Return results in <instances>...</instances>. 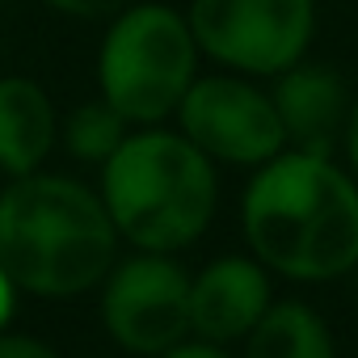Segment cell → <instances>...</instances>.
I'll return each instance as SVG.
<instances>
[{
  "label": "cell",
  "mask_w": 358,
  "mask_h": 358,
  "mask_svg": "<svg viewBox=\"0 0 358 358\" xmlns=\"http://www.w3.org/2000/svg\"><path fill=\"white\" fill-rule=\"evenodd\" d=\"M241 228L266 270L295 282L341 278L358 266V177L333 156L287 148L257 164Z\"/></svg>",
  "instance_id": "6da1fadb"
},
{
  "label": "cell",
  "mask_w": 358,
  "mask_h": 358,
  "mask_svg": "<svg viewBox=\"0 0 358 358\" xmlns=\"http://www.w3.org/2000/svg\"><path fill=\"white\" fill-rule=\"evenodd\" d=\"M118 228L97 190L59 173L9 177L0 190V266L17 291L68 299L114 270Z\"/></svg>",
  "instance_id": "7a4b0ae2"
},
{
  "label": "cell",
  "mask_w": 358,
  "mask_h": 358,
  "mask_svg": "<svg viewBox=\"0 0 358 358\" xmlns=\"http://www.w3.org/2000/svg\"><path fill=\"white\" fill-rule=\"evenodd\" d=\"M101 203L122 241L143 253L194 245L220 207L215 160L182 131L139 127L101 164Z\"/></svg>",
  "instance_id": "3957f363"
},
{
  "label": "cell",
  "mask_w": 358,
  "mask_h": 358,
  "mask_svg": "<svg viewBox=\"0 0 358 358\" xmlns=\"http://www.w3.org/2000/svg\"><path fill=\"white\" fill-rule=\"evenodd\" d=\"M199 43L190 17L160 0H131L110 17L97 51L101 97L131 127H160L199 80Z\"/></svg>",
  "instance_id": "277c9868"
},
{
  "label": "cell",
  "mask_w": 358,
  "mask_h": 358,
  "mask_svg": "<svg viewBox=\"0 0 358 358\" xmlns=\"http://www.w3.org/2000/svg\"><path fill=\"white\" fill-rule=\"evenodd\" d=\"M186 17L207 59L253 80L295 68L316 38V0H190Z\"/></svg>",
  "instance_id": "5b68a950"
},
{
  "label": "cell",
  "mask_w": 358,
  "mask_h": 358,
  "mask_svg": "<svg viewBox=\"0 0 358 358\" xmlns=\"http://www.w3.org/2000/svg\"><path fill=\"white\" fill-rule=\"evenodd\" d=\"M173 118L177 131L194 148H203L215 164L257 169L278 152H287V131L274 97L257 89L253 76L241 72L194 80Z\"/></svg>",
  "instance_id": "8992f818"
},
{
  "label": "cell",
  "mask_w": 358,
  "mask_h": 358,
  "mask_svg": "<svg viewBox=\"0 0 358 358\" xmlns=\"http://www.w3.org/2000/svg\"><path fill=\"white\" fill-rule=\"evenodd\" d=\"M101 320L131 354H169L190 333V278L169 253H135L106 274Z\"/></svg>",
  "instance_id": "52a82bcc"
},
{
  "label": "cell",
  "mask_w": 358,
  "mask_h": 358,
  "mask_svg": "<svg viewBox=\"0 0 358 358\" xmlns=\"http://www.w3.org/2000/svg\"><path fill=\"white\" fill-rule=\"evenodd\" d=\"M266 312L270 278L257 257H215L190 282V329L203 341H241L257 329Z\"/></svg>",
  "instance_id": "ba28073f"
},
{
  "label": "cell",
  "mask_w": 358,
  "mask_h": 358,
  "mask_svg": "<svg viewBox=\"0 0 358 358\" xmlns=\"http://www.w3.org/2000/svg\"><path fill=\"white\" fill-rule=\"evenodd\" d=\"M270 97L278 106L287 148L333 156V148L345 135V118H350V93L333 68L299 59L295 68L274 76Z\"/></svg>",
  "instance_id": "9c48e42d"
},
{
  "label": "cell",
  "mask_w": 358,
  "mask_h": 358,
  "mask_svg": "<svg viewBox=\"0 0 358 358\" xmlns=\"http://www.w3.org/2000/svg\"><path fill=\"white\" fill-rule=\"evenodd\" d=\"M59 139V114L30 76H0V173H38Z\"/></svg>",
  "instance_id": "30bf717a"
},
{
  "label": "cell",
  "mask_w": 358,
  "mask_h": 358,
  "mask_svg": "<svg viewBox=\"0 0 358 358\" xmlns=\"http://www.w3.org/2000/svg\"><path fill=\"white\" fill-rule=\"evenodd\" d=\"M245 358H337L329 324L308 303H270L245 337Z\"/></svg>",
  "instance_id": "8fae6325"
},
{
  "label": "cell",
  "mask_w": 358,
  "mask_h": 358,
  "mask_svg": "<svg viewBox=\"0 0 358 358\" xmlns=\"http://www.w3.org/2000/svg\"><path fill=\"white\" fill-rule=\"evenodd\" d=\"M127 127H131V122H127L106 97H97V101H80V106L59 122V139H64V148H68L72 160L101 169V164L118 152V143L131 135Z\"/></svg>",
  "instance_id": "7c38bea8"
},
{
  "label": "cell",
  "mask_w": 358,
  "mask_h": 358,
  "mask_svg": "<svg viewBox=\"0 0 358 358\" xmlns=\"http://www.w3.org/2000/svg\"><path fill=\"white\" fill-rule=\"evenodd\" d=\"M38 5H47V9H55L64 17L89 22V17H114V13H122L131 0H38Z\"/></svg>",
  "instance_id": "4fadbf2b"
},
{
  "label": "cell",
  "mask_w": 358,
  "mask_h": 358,
  "mask_svg": "<svg viewBox=\"0 0 358 358\" xmlns=\"http://www.w3.org/2000/svg\"><path fill=\"white\" fill-rule=\"evenodd\" d=\"M0 358H59L55 345L30 337V333H9L0 329Z\"/></svg>",
  "instance_id": "5bb4252c"
},
{
  "label": "cell",
  "mask_w": 358,
  "mask_h": 358,
  "mask_svg": "<svg viewBox=\"0 0 358 358\" xmlns=\"http://www.w3.org/2000/svg\"><path fill=\"white\" fill-rule=\"evenodd\" d=\"M160 358H228V350L215 345V341H182V345H173L169 354H160Z\"/></svg>",
  "instance_id": "9a60e30c"
},
{
  "label": "cell",
  "mask_w": 358,
  "mask_h": 358,
  "mask_svg": "<svg viewBox=\"0 0 358 358\" xmlns=\"http://www.w3.org/2000/svg\"><path fill=\"white\" fill-rule=\"evenodd\" d=\"M341 148H345L350 173L358 177V97L350 101V118H345V135H341Z\"/></svg>",
  "instance_id": "2e32d148"
},
{
  "label": "cell",
  "mask_w": 358,
  "mask_h": 358,
  "mask_svg": "<svg viewBox=\"0 0 358 358\" xmlns=\"http://www.w3.org/2000/svg\"><path fill=\"white\" fill-rule=\"evenodd\" d=\"M13 299H17V282L9 278V270L0 266V329L9 324V316H13Z\"/></svg>",
  "instance_id": "e0dca14e"
}]
</instances>
